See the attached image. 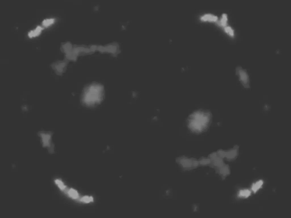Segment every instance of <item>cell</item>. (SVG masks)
<instances>
[{
  "mask_svg": "<svg viewBox=\"0 0 291 218\" xmlns=\"http://www.w3.org/2000/svg\"><path fill=\"white\" fill-rule=\"evenodd\" d=\"M210 116V113L205 111L200 110L194 112L188 118L189 127L193 132H201L207 126Z\"/></svg>",
  "mask_w": 291,
  "mask_h": 218,
  "instance_id": "6da1fadb",
  "label": "cell"
},
{
  "mask_svg": "<svg viewBox=\"0 0 291 218\" xmlns=\"http://www.w3.org/2000/svg\"><path fill=\"white\" fill-rule=\"evenodd\" d=\"M103 96V87L98 84H93L85 90L83 95V102L88 106H93L100 102Z\"/></svg>",
  "mask_w": 291,
  "mask_h": 218,
  "instance_id": "7a4b0ae2",
  "label": "cell"
},
{
  "mask_svg": "<svg viewBox=\"0 0 291 218\" xmlns=\"http://www.w3.org/2000/svg\"><path fill=\"white\" fill-rule=\"evenodd\" d=\"M236 74L239 81L245 88L250 87V77L247 71L241 66L237 67L236 70Z\"/></svg>",
  "mask_w": 291,
  "mask_h": 218,
  "instance_id": "3957f363",
  "label": "cell"
},
{
  "mask_svg": "<svg viewBox=\"0 0 291 218\" xmlns=\"http://www.w3.org/2000/svg\"><path fill=\"white\" fill-rule=\"evenodd\" d=\"M176 162L184 169L189 170L196 167L199 164L198 161L194 159L182 157L176 159Z\"/></svg>",
  "mask_w": 291,
  "mask_h": 218,
  "instance_id": "277c9868",
  "label": "cell"
},
{
  "mask_svg": "<svg viewBox=\"0 0 291 218\" xmlns=\"http://www.w3.org/2000/svg\"><path fill=\"white\" fill-rule=\"evenodd\" d=\"M60 188L64 192L69 196H70L80 202L82 197L80 196L75 191L72 189H69L66 187L64 185H61Z\"/></svg>",
  "mask_w": 291,
  "mask_h": 218,
  "instance_id": "5b68a950",
  "label": "cell"
},
{
  "mask_svg": "<svg viewBox=\"0 0 291 218\" xmlns=\"http://www.w3.org/2000/svg\"><path fill=\"white\" fill-rule=\"evenodd\" d=\"M200 20L203 22H215L216 23L218 20L217 16L211 14H206L201 16L200 18Z\"/></svg>",
  "mask_w": 291,
  "mask_h": 218,
  "instance_id": "8992f818",
  "label": "cell"
},
{
  "mask_svg": "<svg viewBox=\"0 0 291 218\" xmlns=\"http://www.w3.org/2000/svg\"><path fill=\"white\" fill-rule=\"evenodd\" d=\"M228 17L227 14L225 13L223 14L219 20H218L216 23L219 26L223 29L228 25Z\"/></svg>",
  "mask_w": 291,
  "mask_h": 218,
  "instance_id": "52a82bcc",
  "label": "cell"
},
{
  "mask_svg": "<svg viewBox=\"0 0 291 218\" xmlns=\"http://www.w3.org/2000/svg\"><path fill=\"white\" fill-rule=\"evenodd\" d=\"M217 173L223 178L228 175L230 173L228 166L225 164L217 169Z\"/></svg>",
  "mask_w": 291,
  "mask_h": 218,
  "instance_id": "ba28073f",
  "label": "cell"
},
{
  "mask_svg": "<svg viewBox=\"0 0 291 218\" xmlns=\"http://www.w3.org/2000/svg\"><path fill=\"white\" fill-rule=\"evenodd\" d=\"M43 29L42 27L38 26L34 30L30 31L28 34V35L30 38L37 36L40 34Z\"/></svg>",
  "mask_w": 291,
  "mask_h": 218,
  "instance_id": "9c48e42d",
  "label": "cell"
},
{
  "mask_svg": "<svg viewBox=\"0 0 291 218\" xmlns=\"http://www.w3.org/2000/svg\"><path fill=\"white\" fill-rule=\"evenodd\" d=\"M237 154V148H235L234 149L225 152V157L226 158L228 159L232 160L236 156Z\"/></svg>",
  "mask_w": 291,
  "mask_h": 218,
  "instance_id": "30bf717a",
  "label": "cell"
},
{
  "mask_svg": "<svg viewBox=\"0 0 291 218\" xmlns=\"http://www.w3.org/2000/svg\"><path fill=\"white\" fill-rule=\"evenodd\" d=\"M263 182L262 180H259L253 183L251 186V190L254 193L256 192L260 188L263 184Z\"/></svg>",
  "mask_w": 291,
  "mask_h": 218,
  "instance_id": "8fae6325",
  "label": "cell"
},
{
  "mask_svg": "<svg viewBox=\"0 0 291 218\" xmlns=\"http://www.w3.org/2000/svg\"><path fill=\"white\" fill-rule=\"evenodd\" d=\"M251 191L248 189H243L240 190L238 194V196L239 198H246L249 196L251 194Z\"/></svg>",
  "mask_w": 291,
  "mask_h": 218,
  "instance_id": "7c38bea8",
  "label": "cell"
},
{
  "mask_svg": "<svg viewBox=\"0 0 291 218\" xmlns=\"http://www.w3.org/2000/svg\"><path fill=\"white\" fill-rule=\"evenodd\" d=\"M224 31L229 37L231 38H234L235 36V32L234 29L229 25L224 28L223 29Z\"/></svg>",
  "mask_w": 291,
  "mask_h": 218,
  "instance_id": "4fadbf2b",
  "label": "cell"
},
{
  "mask_svg": "<svg viewBox=\"0 0 291 218\" xmlns=\"http://www.w3.org/2000/svg\"><path fill=\"white\" fill-rule=\"evenodd\" d=\"M55 21V19L53 18L46 19L44 20L42 22V25L43 27L46 28L52 25Z\"/></svg>",
  "mask_w": 291,
  "mask_h": 218,
  "instance_id": "5bb4252c",
  "label": "cell"
},
{
  "mask_svg": "<svg viewBox=\"0 0 291 218\" xmlns=\"http://www.w3.org/2000/svg\"><path fill=\"white\" fill-rule=\"evenodd\" d=\"M199 164L202 165H206L211 164V161L209 158H203L200 159L199 161Z\"/></svg>",
  "mask_w": 291,
  "mask_h": 218,
  "instance_id": "9a60e30c",
  "label": "cell"
},
{
  "mask_svg": "<svg viewBox=\"0 0 291 218\" xmlns=\"http://www.w3.org/2000/svg\"><path fill=\"white\" fill-rule=\"evenodd\" d=\"M93 200V198L91 197H82L80 202H92Z\"/></svg>",
  "mask_w": 291,
  "mask_h": 218,
  "instance_id": "2e32d148",
  "label": "cell"
}]
</instances>
